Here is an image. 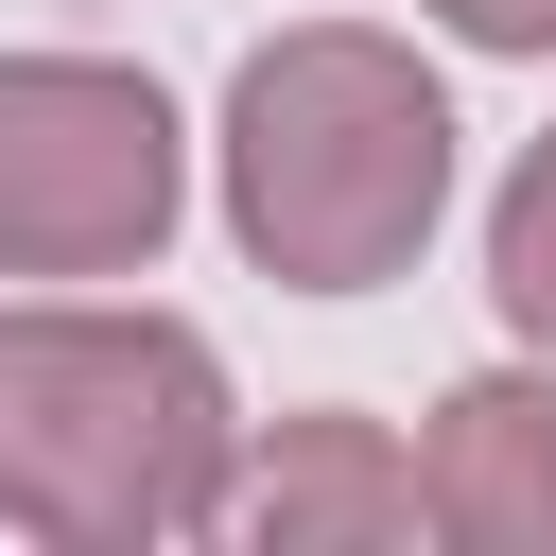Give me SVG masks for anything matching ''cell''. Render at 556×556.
<instances>
[{
    "instance_id": "obj_3",
    "label": "cell",
    "mask_w": 556,
    "mask_h": 556,
    "mask_svg": "<svg viewBox=\"0 0 556 556\" xmlns=\"http://www.w3.org/2000/svg\"><path fill=\"white\" fill-rule=\"evenodd\" d=\"M191 208V139L122 52H0V278H139Z\"/></svg>"
},
{
    "instance_id": "obj_6",
    "label": "cell",
    "mask_w": 556,
    "mask_h": 556,
    "mask_svg": "<svg viewBox=\"0 0 556 556\" xmlns=\"http://www.w3.org/2000/svg\"><path fill=\"white\" fill-rule=\"evenodd\" d=\"M486 295H504V330H521V348H556V139L486 191Z\"/></svg>"
},
{
    "instance_id": "obj_1",
    "label": "cell",
    "mask_w": 556,
    "mask_h": 556,
    "mask_svg": "<svg viewBox=\"0 0 556 556\" xmlns=\"http://www.w3.org/2000/svg\"><path fill=\"white\" fill-rule=\"evenodd\" d=\"M243 486V400L191 313L35 295L0 313V521L52 556H156L208 539Z\"/></svg>"
},
{
    "instance_id": "obj_4",
    "label": "cell",
    "mask_w": 556,
    "mask_h": 556,
    "mask_svg": "<svg viewBox=\"0 0 556 556\" xmlns=\"http://www.w3.org/2000/svg\"><path fill=\"white\" fill-rule=\"evenodd\" d=\"M226 521L261 556H400V539H434V486L382 417H278V452L226 486Z\"/></svg>"
},
{
    "instance_id": "obj_7",
    "label": "cell",
    "mask_w": 556,
    "mask_h": 556,
    "mask_svg": "<svg viewBox=\"0 0 556 556\" xmlns=\"http://www.w3.org/2000/svg\"><path fill=\"white\" fill-rule=\"evenodd\" d=\"M434 35H469V52H556V0H417Z\"/></svg>"
},
{
    "instance_id": "obj_5",
    "label": "cell",
    "mask_w": 556,
    "mask_h": 556,
    "mask_svg": "<svg viewBox=\"0 0 556 556\" xmlns=\"http://www.w3.org/2000/svg\"><path fill=\"white\" fill-rule=\"evenodd\" d=\"M417 486H434V539H469V556H556V348L452 382L434 434H417Z\"/></svg>"
},
{
    "instance_id": "obj_2",
    "label": "cell",
    "mask_w": 556,
    "mask_h": 556,
    "mask_svg": "<svg viewBox=\"0 0 556 556\" xmlns=\"http://www.w3.org/2000/svg\"><path fill=\"white\" fill-rule=\"evenodd\" d=\"M208 156H226V243L278 295H382L452 208V87L365 17H295L226 70Z\"/></svg>"
}]
</instances>
